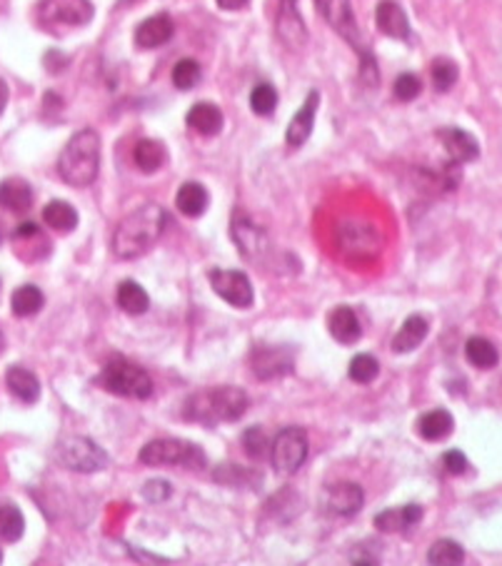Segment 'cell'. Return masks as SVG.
<instances>
[{
  "mask_svg": "<svg viewBox=\"0 0 502 566\" xmlns=\"http://www.w3.org/2000/svg\"><path fill=\"white\" fill-rule=\"evenodd\" d=\"M168 225V212L155 203H147L133 210L118 225L113 235V253L121 260H135L155 247L163 229Z\"/></svg>",
  "mask_w": 502,
  "mask_h": 566,
  "instance_id": "6da1fadb",
  "label": "cell"
},
{
  "mask_svg": "<svg viewBox=\"0 0 502 566\" xmlns=\"http://www.w3.org/2000/svg\"><path fill=\"white\" fill-rule=\"evenodd\" d=\"M247 410V395L240 387L222 385L200 389L183 402V417L188 422L215 424L238 422Z\"/></svg>",
  "mask_w": 502,
  "mask_h": 566,
  "instance_id": "7a4b0ae2",
  "label": "cell"
},
{
  "mask_svg": "<svg viewBox=\"0 0 502 566\" xmlns=\"http://www.w3.org/2000/svg\"><path fill=\"white\" fill-rule=\"evenodd\" d=\"M100 170V137L96 130H78L63 147L58 157V172L63 182L73 187H88L98 178Z\"/></svg>",
  "mask_w": 502,
  "mask_h": 566,
  "instance_id": "3957f363",
  "label": "cell"
},
{
  "mask_svg": "<svg viewBox=\"0 0 502 566\" xmlns=\"http://www.w3.org/2000/svg\"><path fill=\"white\" fill-rule=\"evenodd\" d=\"M140 462L146 467H185V470L200 471L205 467V452L193 442L185 439H153L140 449Z\"/></svg>",
  "mask_w": 502,
  "mask_h": 566,
  "instance_id": "277c9868",
  "label": "cell"
},
{
  "mask_svg": "<svg viewBox=\"0 0 502 566\" xmlns=\"http://www.w3.org/2000/svg\"><path fill=\"white\" fill-rule=\"evenodd\" d=\"M98 385L113 392V395H121V397L147 399L153 395L150 374L140 364L125 360V357H113L103 367V372L98 374Z\"/></svg>",
  "mask_w": 502,
  "mask_h": 566,
  "instance_id": "5b68a950",
  "label": "cell"
},
{
  "mask_svg": "<svg viewBox=\"0 0 502 566\" xmlns=\"http://www.w3.org/2000/svg\"><path fill=\"white\" fill-rule=\"evenodd\" d=\"M53 457L63 470L80 471V474H93L111 464L108 452L88 437H63L53 449Z\"/></svg>",
  "mask_w": 502,
  "mask_h": 566,
  "instance_id": "8992f818",
  "label": "cell"
},
{
  "mask_svg": "<svg viewBox=\"0 0 502 566\" xmlns=\"http://www.w3.org/2000/svg\"><path fill=\"white\" fill-rule=\"evenodd\" d=\"M305 459L307 432L303 427H288V429L278 432V437L272 439V446H270L272 470L282 474V477H290V474H295V471L305 464Z\"/></svg>",
  "mask_w": 502,
  "mask_h": 566,
  "instance_id": "52a82bcc",
  "label": "cell"
},
{
  "mask_svg": "<svg viewBox=\"0 0 502 566\" xmlns=\"http://www.w3.org/2000/svg\"><path fill=\"white\" fill-rule=\"evenodd\" d=\"M338 247L350 257H375L382 247V235L372 222H343L338 229Z\"/></svg>",
  "mask_w": 502,
  "mask_h": 566,
  "instance_id": "ba28073f",
  "label": "cell"
},
{
  "mask_svg": "<svg viewBox=\"0 0 502 566\" xmlns=\"http://www.w3.org/2000/svg\"><path fill=\"white\" fill-rule=\"evenodd\" d=\"M210 287L213 292L225 300L228 304H233L238 310H247L253 307V300H255V292H253V285L247 275H243L240 270H210Z\"/></svg>",
  "mask_w": 502,
  "mask_h": 566,
  "instance_id": "9c48e42d",
  "label": "cell"
},
{
  "mask_svg": "<svg viewBox=\"0 0 502 566\" xmlns=\"http://www.w3.org/2000/svg\"><path fill=\"white\" fill-rule=\"evenodd\" d=\"M315 8H318L320 15L325 18V23L330 25L338 36L345 37L360 55H365V48H363V43H360V30H357L350 0H315Z\"/></svg>",
  "mask_w": 502,
  "mask_h": 566,
  "instance_id": "30bf717a",
  "label": "cell"
},
{
  "mask_svg": "<svg viewBox=\"0 0 502 566\" xmlns=\"http://www.w3.org/2000/svg\"><path fill=\"white\" fill-rule=\"evenodd\" d=\"M93 3L90 0H43L40 15L48 23L61 25H86L93 18Z\"/></svg>",
  "mask_w": 502,
  "mask_h": 566,
  "instance_id": "8fae6325",
  "label": "cell"
},
{
  "mask_svg": "<svg viewBox=\"0 0 502 566\" xmlns=\"http://www.w3.org/2000/svg\"><path fill=\"white\" fill-rule=\"evenodd\" d=\"M278 37L288 48L303 50L307 43V28L303 15L297 12V0H280L278 5V21H275Z\"/></svg>",
  "mask_w": 502,
  "mask_h": 566,
  "instance_id": "7c38bea8",
  "label": "cell"
},
{
  "mask_svg": "<svg viewBox=\"0 0 502 566\" xmlns=\"http://www.w3.org/2000/svg\"><path fill=\"white\" fill-rule=\"evenodd\" d=\"M253 372L257 374V379H275L280 374L290 372L293 367V357L290 350L282 345H260L250 357Z\"/></svg>",
  "mask_w": 502,
  "mask_h": 566,
  "instance_id": "4fadbf2b",
  "label": "cell"
},
{
  "mask_svg": "<svg viewBox=\"0 0 502 566\" xmlns=\"http://www.w3.org/2000/svg\"><path fill=\"white\" fill-rule=\"evenodd\" d=\"M233 240L238 245V250L246 254V260H257V254H263V250L268 247V235L265 229L257 228L255 222L247 215L233 217Z\"/></svg>",
  "mask_w": 502,
  "mask_h": 566,
  "instance_id": "5bb4252c",
  "label": "cell"
},
{
  "mask_svg": "<svg viewBox=\"0 0 502 566\" xmlns=\"http://www.w3.org/2000/svg\"><path fill=\"white\" fill-rule=\"evenodd\" d=\"M365 504V496H363V489L353 482H340L328 487L325 492V506L328 512L338 514V517H353Z\"/></svg>",
  "mask_w": 502,
  "mask_h": 566,
  "instance_id": "9a60e30c",
  "label": "cell"
},
{
  "mask_svg": "<svg viewBox=\"0 0 502 566\" xmlns=\"http://www.w3.org/2000/svg\"><path fill=\"white\" fill-rule=\"evenodd\" d=\"M13 250L21 254V260H25V262H36V260H43L48 254L50 245L36 222H23L13 232Z\"/></svg>",
  "mask_w": 502,
  "mask_h": 566,
  "instance_id": "2e32d148",
  "label": "cell"
},
{
  "mask_svg": "<svg viewBox=\"0 0 502 566\" xmlns=\"http://www.w3.org/2000/svg\"><path fill=\"white\" fill-rule=\"evenodd\" d=\"M318 105H320V93L318 90H313L310 96L305 97V103L300 105V110L293 115V121L288 125V130H285V143L290 145V147H300V145L305 143L310 133H313V125H315V112H318Z\"/></svg>",
  "mask_w": 502,
  "mask_h": 566,
  "instance_id": "e0dca14e",
  "label": "cell"
},
{
  "mask_svg": "<svg viewBox=\"0 0 502 566\" xmlns=\"http://www.w3.org/2000/svg\"><path fill=\"white\" fill-rule=\"evenodd\" d=\"M172 30L175 28H172L171 15L158 12V15L147 18V21H143V23L135 28V46L143 50L160 48V46H165L171 40Z\"/></svg>",
  "mask_w": 502,
  "mask_h": 566,
  "instance_id": "ac0fdd59",
  "label": "cell"
},
{
  "mask_svg": "<svg viewBox=\"0 0 502 566\" xmlns=\"http://www.w3.org/2000/svg\"><path fill=\"white\" fill-rule=\"evenodd\" d=\"M375 23H378L382 36H390L395 40H407L410 37L407 15L395 0H380L378 11H375Z\"/></svg>",
  "mask_w": 502,
  "mask_h": 566,
  "instance_id": "d6986e66",
  "label": "cell"
},
{
  "mask_svg": "<svg viewBox=\"0 0 502 566\" xmlns=\"http://www.w3.org/2000/svg\"><path fill=\"white\" fill-rule=\"evenodd\" d=\"M440 137L442 145H445V150H448V155H450V160L457 162V165L478 160V140L470 133H465V130H460V128H448V130H440Z\"/></svg>",
  "mask_w": 502,
  "mask_h": 566,
  "instance_id": "ffe728a7",
  "label": "cell"
},
{
  "mask_svg": "<svg viewBox=\"0 0 502 566\" xmlns=\"http://www.w3.org/2000/svg\"><path fill=\"white\" fill-rule=\"evenodd\" d=\"M430 320L423 314H410L403 322V327L397 329V335L392 337V352L405 354V352L417 350L423 345V339L428 337Z\"/></svg>",
  "mask_w": 502,
  "mask_h": 566,
  "instance_id": "44dd1931",
  "label": "cell"
},
{
  "mask_svg": "<svg viewBox=\"0 0 502 566\" xmlns=\"http://www.w3.org/2000/svg\"><path fill=\"white\" fill-rule=\"evenodd\" d=\"M328 329H330L335 342H340V345H356L360 335H363V325L357 320L356 310H350L345 304L332 310L330 317H328Z\"/></svg>",
  "mask_w": 502,
  "mask_h": 566,
  "instance_id": "7402d4cb",
  "label": "cell"
},
{
  "mask_svg": "<svg viewBox=\"0 0 502 566\" xmlns=\"http://www.w3.org/2000/svg\"><path fill=\"white\" fill-rule=\"evenodd\" d=\"M33 205V187L23 178H5L0 182V207L8 212H28Z\"/></svg>",
  "mask_w": 502,
  "mask_h": 566,
  "instance_id": "603a6c76",
  "label": "cell"
},
{
  "mask_svg": "<svg viewBox=\"0 0 502 566\" xmlns=\"http://www.w3.org/2000/svg\"><path fill=\"white\" fill-rule=\"evenodd\" d=\"M185 122L196 130V133L205 135V137H213L222 130V112L218 105L213 103H196L193 108L188 110L185 115Z\"/></svg>",
  "mask_w": 502,
  "mask_h": 566,
  "instance_id": "cb8c5ba5",
  "label": "cell"
},
{
  "mask_svg": "<svg viewBox=\"0 0 502 566\" xmlns=\"http://www.w3.org/2000/svg\"><path fill=\"white\" fill-rule=\"evenodd\" d=\"M5 385L11 389L13 397H18L25 404H36L38 397H40V382H38L36 374L25 370V367H18V364L8 370Z\"/></svg>",
  "mask_w": 502,
  "mask_h": 566,
  "instance_id": "d4e9b609",
  "label": "cell"
},
{
  "mask_svg": "<svg viewBox=\"0 0 502 566\" xmlns=\"http://www.w3.org/2000/svg\"><path fill=\"white\" fill-rule=\"evenodd\" d=\"M133 160L138 170H143V172H158L165 165V160H168V150H165V145L160 143V140L146 137V140H140V143L135 145Z\"/></svg>",
  "mask_w": 502,
  "mask_h": 566,
  "instance_id": "484cf974",
  "label": "cell"
},
{
  "mask_svg": "<svg viewBox=\"0 0 502 566\" xmlns=\"http://www.w3.org/2000/svg\"><path fill=\"white\" fill-rule=\"evenodd\" d=\"M178 210L188 217H200L208 210V190L200 182H185L175 197Z\"/></svg>",
  "mask_w": 502,
  "mask_h": 566,
  "instance_id": "4316f807",
  "label": "cell"
},
{
  "mask_svg": "<svg viewBox=\"0 0 502 566\" xmlns=\"http://www.w3.org/2000/svg\"><path fill=\"white\" fill-rule=\"evenodd\" d=\"M453 414L445 410L428 412V414H423L420 422H417V429L423 434V439H428V442H440V439H445L448 434L453 432Z\"/></svg>",
  "mask_w": 502,
  "mask_h": 566,
  "instance_id": "83f0119b",
  "label": "cell"
},
{
  "mask_svg": "<svg viewBox=\"0 0 502 566\" xmlns=\"http://www.w3.org/2000/svg\"><path fill=\"white\" fill-rule=\"evenodd\" d=\"M43 222L55 232H71L78 228V210L63 200H53L43 207Z\"/></svg>",
  "mask_w": 502,
  "mask_h": 566,
  "instance_id": "f1b7e54d",
  "label": "cell"
},
{
  "mask_svg": "<svg viewBox=\"0 0 502 566\" xmlns=\"http://www.w3.org/2000/svg\"><path fill=\"white\" fill-rule=\"evenodd\" d=\"M118 304H121V310L128 314H146L147 307H150V297H147V292L138 282L133 279H125L118 285Z\"/></svg>",
  "mask_w": 502,
  "mask_h": 566,
  "instance_id": "f546056e",
  "label": "cell"
},
{
  "mask_svg": "<svg viewBox=\"0 0 502 566\" xmlns=\"http://www.w3.org/2000/svg\"><path fill=\"white\" fill-rule=\"evenodd\" d=\"M465 354L470 364H475L478 370H492L500 362V352L485 337H470L465 342Z\"/></svg>",
  "mask_w": 502,
  "mask_h": 566,
  "instance_id": "4dcf8cb0",
  "label": "cell"
},
{
  "mask_svg": "<svg viewBox=\"0 0 502 566\" xmlns=\"http://www.w3.org/2000/svg\"><path fill=\"white\" fill-rule=\"evenodd\" d=\"M43 304H46V297L36 285H23V287L15 289L11 297L13 312L18 317H33L43 310Z\"/></svg>",
  "mask_w": 502,
  "mask_h": 566,
  "instance_id": "1f68e13d",
  "label": "cell"
},
{
  "mask_svg": "<svg viewBox=\"0 0 502 566\" xmlns=\"http://www.w3.org/2000/svg\"><path fill=\"white\" fill-rule=\"evenodd\" d=\"M465 562V549L453 539H440L430 546L428 564L432 566H457Z\"/></svg>",
  "mask_w": 502,
  "mask_h": 566,
  "instance_id": "d6a6232c",
  "label": "cell"
},
{
  "mask_svg": "<svg viewBox=\"0 0 502 566\" xmlns=\"http://www.w3.org/2000/svg\"><path fill=\"white\" fill-rule=\"evenodd\" d=\"M215 482L221 484H230V487H250L255 489L260 484V474L253 470H246V467H238V464H221L215 470Z\"/></svg>",
  "mask_w": 502,
  "mask_h": 566,
  "instance_id": "836d02e7",
  "label": "cell"
},
{
  "mask_svg": "<svg viewBox=\"0 0 502 566\" xmlns=\"http://www.w3.org/2000/svg\"><path fill=\"white\" fill-rule=\"evenodd\" d=\"M25 531L23 512L18 506L5 504L0 506V539L3 542H18Z\"/></svg>",
  "mask_w": 502,
  "mask_h": 566,
  "instance_id": "e575fe53",
  "label": "cell"
},
{
  "mask_svg": "<svg viewBox=\"0 0 502 566\" xmlns=\"http://www.w3.org/2000/svg\"><path fill=\"white\" fill-rule=\"evenodd\" d=\"M457 65L450 58H435L432 61V68H430V78H432V85L438 93H448L455 83H457Z\"/></svg>",
  "mask_w": 502,
  "mask_h": 566,
  "instance_id": "d590c367",
  "label": "cell"
},
{
  "mask_svg": "<svg viewBox=\"0 0 502 566\" xmlns=\"http://www.w3.org/2000/svg\"><path fill=\"white\" fill-rule=\"evenodd\" d=\"M203 78V68L200 62L193 61V58H183V61L175 62L172 68V83L178 90H193Z\"/></svg>",
  "mask_w": 502,
  "mask_h": 566,
  "instance_id": "8d00e7d4",
  "label": "cell"
},
{
  "mask_svg": "<svg viewBox=\"0 0 502 566\" xmlns=\"http://www.w3.org/2000/svg\"><path fill=\"white\" fill-rule=\"evenodd\" d=\"M347 374L357 385H370L380 374V362L372 354H356L347 367Z\"/></svg>",
  "mask_w": 502,
  "mask_h": 566,
  "instance_id": "74e56055",
  "label": "cell"
},
{
  "mask_svg": "<svg viewBox=\"0 0 502 566\" xmlns=\"http://www.w3.org/2000/svg\"><path fill=\"white\" fill-rule=\"evenodd\" d=\"M250 108L255 115H272L278 108V90L270 83H260L250 93Z\"/></svg>",
  "mask_w": 502,
  "mask_h": 566,
  "instance_id": "f35d334b",
  "label": "cell"
},
{
  "mask_svg": "<svg viewBox=\"0 0 502 566\" xmlns=\"http://www.w3.org/2000/svg\"><path fill=\"white\" fill-rule=\"evenodd\" d=\"M392 93H395L397 100L410 103V100H415L423 93V80L417 78L415 72H403V75H397V80L392 85Z\"/></svg>",
  "mask_w": 502,
  "mask_h": 566,
  "instance_id": "ab89813d",
  "label": "cell"
},
{
  "mask_svg": "<svg viewBox=\"0 0 502 566\" xmlns=\"http://www.w3.org/2000/svg\"><path fill=\"white\" fill-rule=\"evenodd\" d=\"M243 449L255 459L268 454V437L263 432V427H250V429H246V434H243Z\"/></svg>",
  "mask_w": 502,
  "mask_h": 566,
  "instance_id": "60d3db41",
  "label": "cell"
},
{
  "mask_svg": "<svg viewBox=\"0 0 502 566\" xmlns=\"http://www.w3.org/2000/svg\"><path fill=\"white\" fill-rule=\"evenodd\" d=\"M140 495H143V499H146V502H150V504H160V502L171 499L172 487L165 482V479H150L147 484H143Z\"/></svg>",
  "mask_w": 502,
  "mask_h": 566,
  "instance_id": "b9f144b4",
  "label": "cell"
},
{
  "mask_svg": "<svg viewBox=\"0 0 502 566\" xmlns=\"http://www.w3.org/2000/svg\"><path fill=\"white\" fill-rule=\"evenodd\" d=\"M375 529L378 531H403L407 529L403 521V512L400 509H388V512H380L375 517Z\"/></svg>",
  "mask_w": 502,
  "mask_h": 566,
  "instance_id": "7bdbcfd3",
  "label": "cell"
},
{
  "mask_svg": "<svg viewBox=\"0 0 502 566\" xmlns=\"http://www.w3.org/2000/svg\"><path fill=\"white\" fill-rule=\"evenodd\" d=\"M442 464L450 474H465L467 471V457L460 452V449H453V452H445L442 454Z\"/></svg>",
  "mask_w": 502,
  "mask_h": 566,
  "instance_id": "ee69618b",
  "label": "cell"
},
{
  "mask_svg": "<svg viewBox=\"0 0 502 566\" xmlns=\"http://www.w3.org/2000/svg\"><path fill=\"white\" fill-rule=\"evenodd\" d=\"M400 512H403V521L407 529H410V527H415V524H420V519H423V506L420 504L400 506Z\"/></svg>",
  "mask_w": 502,
  "mask_h": 566,
  "instance_id": "f6af8a7d",
  "label": "cell"
},
{
  "mask_svg": "<svg viewBox=\"0 0 502 566\" xmlns=\"http://www.w3.org/2000/svg\"><path fill=\"white\" fill-rule=\"evenodd\" d=\"M215 3L221 5L222 11H240L247 5V0H215Z\"/></svg>",
  "mask_w": 502,
  "mask_h": 566,
  "instance_id": "bcb514c9",
  "label": "cell"
},
{
  "mask_svg": "<svg viewBox=\"0 0 502 566\" xmlns=\"http://www.w3.org/2000/svg\"><path fill=\"white\" fill-rule=\"evenodd\" d=\"M8 97H11V93H8V83L0 78V115L8 108Z\"/></svg>",
  "mask_w": 502,
  "mask_h": 566,
  "instance_id": "7dc6e473",
  "label": "cell"
},
{
  "mask_svg": "<svg viewBox=\"0 0 502 566\" xmlns=\"http://www.w3.org/2000/svg\"><path fill=\"white\" fill-rule=\"evenodd\" d=\"M123 5H133V3H138V0H121Z\"/></svg>",
  "mask_w": 502,
  "mask_h": 566,
  "instance_id": "c3c4849f",
  "label": "cell"
},
{
  "mask_svg": "<svg viewBox=\"0 0 502 566\" xmlns=\"http://www.w3.org/2000/svg\"><path fill=\"white\" fill-rule=\"evenodd\" d=\"M0 242H3V232H0Z\"/></svg>",
  "mask_w": 502,
  "mask_h": 566,
  "instance_id": "681fc988",
  "label": "cell"
},
{
  "mask_svg": "<svg viewBox=\"0 0 502 566\" xmlns=\"http://www.w3.org/2000/svg\"><path fill=\"white\" fill-rule=\"evenodd\" d=\"M0 562H3V552H0Z\"/></svg>",
  "mask_w": 502,
  "mask_h": 566,
  "instance_id": "f907efd6",
  "label": "cell"
}]
</instances>
